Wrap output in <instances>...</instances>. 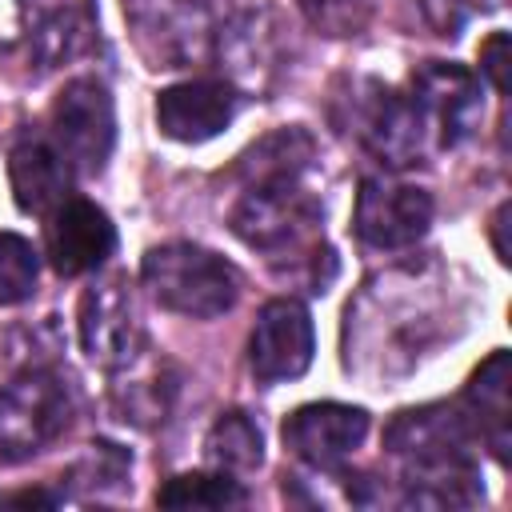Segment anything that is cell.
Here are the masks:
<instances>
[{"mask_svg": "<svg viewBox=\"0 0 512 512\" xmlns=\"http://www.w3.org/2000/svg\"><path fill=\"white\" fill-rule=\"evenodd\" d=\"M72 420L68 384L48 368H28L0 388V464L44 452Z\"/></svg>", "mask_w": 512, "mask_h": 512, "instance_id": "cell-5", "label": "cell"}, {"mask_svg": "<svg viewBox=\"0 0 512 512\" xmlns=\"http://www.w3.org/2000/svg\"><path fill=\"white\" fill-rule=\"evenodd\" d=\"M44 220H48L44 224V256L60 276H88L116 248V228H112L108 212L96 208L92 200L68 196Z\"/></svg>", "mask_w": 512, "mask_h": 512, "instance_id": "cell-13", "label": "cell"}, {"mask_svg": "<svg viewBox=\"0 0 512 512\" xmlns=\"http://www.w3.org/2000/svg\"><path fill=\"white\" fill-rule=\"evenodd\" d=\"M76 328L84 356L104 372H120L144 356V320L124 276H100L84 288Z\"/></svg>", "mask_w": 512, "mask_h": 512, "instance_id": "cell-6", "label": "cell"}, {"mask_svg": "<svg viewBox=\"0 0 512 512\" xmlns=\"http://www.w3.org/2000/svg\"><path fill=\"white\" fill-rule=\"evenodd\" d=\"M72 476H76L84 488H92V492H100L104 484H120V480L128 476V452H124L120 444L100 440V444H92V452L76 464Z\"/></svg>", "mask_w": 512, "mask_h": 512, "instance_id": "cell-25", "label": "cell"}, {"mask_svg": "<svg viewBox=\"0 0 512 512\" xmlns=\"http://www.w3.org/2000/svg\"><path fill=\"white\" fill-rule=\"evenodd\" d=\"M480 72L488 76V84L504 96L508 92V32H492L480 44Z\"/></svg>", "mask_w": 512, "mask_h": 512, "instance_id": "cell-26", "label": "cell"}, {"mask_svg": "<svg viewBox=\"0 0 512 512\" xmlns=\"http://www.w3.org/2000/svg\"><path fill=\"white\" fill-rule=\"evenodd\" d=\"M508 212H512V204H500V208H496V216H492V244H496V260H500V264H508V244H504Z\"/></svg>", "mask_w": 512, "mask_h": 512, "instance_id": "cell-29", "label": "cell"}, {"mask_svg": "<svg viewBox=\"0 0 512 512\" xmlns=\"http://www.w3.org/2000/svg\"><path fill=\"white\" fill-rule=\"evenodd\" d=\"M320 200L296 176L252 180L232 208V232L264 256H300L320 236Z\"/></svg>", "mask_w": 512, "mask_h": 512, "instance_id": "cell-4", "label": "cell"}, {"mask_svg": "<svg viewBox=\"0 0 512 512\" xmlns=\"http://www.w3.org/2000/svg\"><path fill=\"white\" fill-rule=\"evenodd\" d=\"M284 52H288L284 28H280L276 12H268V8H260V12L252 8V12H240L236 20H224L216 48H212L220 68L228 72V84L240 92H252V96L272 92V84L284 72Z\"/></svg>", "mask_w": 512, "mask_h": 512, "instance_id": "cell-9", "label": "cell"}, {"mask_svg": "<svg viewBox=\"0 0 512 512\" xmlns=\"http://www.w3.org/2000/svg\"><path fill=\"white\" fill-rule=\"evenodd\" d=\"M40 252L16 232H0V304H20L36 292Z\"/></svg>", "mask_w": 512, "mask_h": 512, "instance_id": "cell-22", "label": "cell"}, {"mask_svg": "<svg viewBox=\"0 0 512 512\" xmlns=\"http://www.w3.org/2000/svg\"><path fill=\"white\" fill-rule=\"evenodd\" d=\"M356 132L368 144V152L392 168H408L424 152V120L412 104V96H400L392 88H372V96L356 112Z\"/></svg>", "mask_w": 512, "mask_h": 512, "instance_id": "cell-15", "label": "cell"}, {"mask_svg": "<svg viewBox=\"0 0 512 512\" xmlns=\"http://www.w3.org/2000/svg\"><path fill=\"white\" fill-rule=\"evenodd\" d=\"M248 492L240 488V480H232L228 472H180L172 480H164V488L156 492V504L164 508H232L244 504Z\"/></svg>", "mask_w": 512, "mask_h": 512, "instance_id": "cell-19", "label": "cell"}, {"mask_svg": "<svg viewBox=\"0 0 512 512\" xmlns=\"http://www.w3.org/2000/svg\"><path fill=\"white\" fill-rule=\"evenodd\" d=\"M412 104L424 120V132L440 144V148H456L460 140H468L480 124L484 100H480V80L464 68V64H444V60H428L416 76H412Z\"/></svg>", "mask_w": 512, "mask_h": 512, "instance_id": "cell-10", "label": "cell"}, {"mask_svg": "<svg viewBox=\"0 0 512 512\" xmlns=\"http://www.w3.org/2000/svg\"><path fill=\"white\" fill-rule=\"evenodd\" d=\"M312 352H316V332L300 300L276 296L256 312V324L248 336V368L260 384L304 376L312 364Z\"/></svg>", "mask_w": 512, "mask_h": 512, "instance_id": "cell-11", "label": "cell"}, {"mask_svg": "<svg viewBox=\"0 0 512 512\" xmlns=\"http://www.w3.org/2000/svg\"><path fill=\"white\" fill-rule=\"evenodd\" d=\"M384 448L400 460L404 504L460 508L484 496L468 420L448 404H424L400 412L384 432Z\"/></svg>", "mask_w": 512, "mask_h": 512, "instance_id": "cell-1", "label": "cell"}, {"mask_svg": "<svg viewBox=\"0 0 512 512\" xmlns=\"http://www.w3.org/2000/svg\"><path fill=\"white\" fill-rule=\"evenodd\" d=\"M52 144L80 176L104 172L116 144V108L96 76H76L52 100Z\"/></svg>", "mask_w": 512, "mask_h": 512, "instance_id": "cell-7", "label": "cell"}, {"mask_svg": "<svg viewBox=\"0 0 512 512\" xmlns=\"http://www.w3.org/2000/svg\"><path fill=\"white\" fill-rule=\"evenodd\" d=\"M52 504H60V496L40 492V488H24V492H12V496H0V508H52Z\"/></svg>", "mask_w": 512, "mask_h": 512, "instance_id": "cell-28", "label": "cell"}, {"mask_svg": "<svg viewBox=\"0 0 512 512\" xmlns=\"http://www.w3.org/2000/svg\"><path fill=\"white\" fill-rule=\"evenodd\" d=\"M236 116V88L220 80H184L156 96V128L176 144H204Z\"/></svg>", "mask_w": 512, "mask_h": 512, "instance_id": "cell-14", "label": "cell"}, {"mask_svg": "<svg viewBox=\"0 0 512 512\" xmlns=\"http://www.w3.org/2000/svg\"><path fill=\"white\" fill-rule=\"evenodd\" d=\"M8 180L16 208L28 216H48L72 192V164L44 136H24L8 156Z\"/></svg>", "mask_w": 512, "mask_h": 512, "instance_id": "cell-16", "label": "cell"}, {"mask_svg": "<svg viewBox=\"0 0 512 512\" xmlns=\"http://www.w3.org/2000/svg\"><path fill=\"white\" fill-rule=\"evenodd\" d=\"M124 20L152 68H188L212 56L228 0H124Z\"/></svg>", "mask_w": 512, "mask_h": 512, "instance_id": "cell-3", "label": "cell"}, {"mask_svg": "<svg viewBox=\"0 0 512 512\" xmlns=\"http://www.w3.org/2000/svg\"><path fill=\"white\" fill-rule=\"evenodd\" d=\"M24 36H28V4L0 0V52H12Z\"/></svg>", "mask_w": 512, "mask_h": 512, "instance_id": "cell-27", "label": "cell"}, {"mask_svg": "<svg viewBox=\"0 0 512 512\" xmlns=\"http://www.w3.org/2000/svg\"><path fill=\"white\" fill-rule=\"evenodd\" d=\"M304 20L332 40H348L360 36L372 20V0H296Z\"/></svg>", "mask_w": 512, "mask_h": 512, "instance_id": "cell-23", "label": "cell"}, {"mask_svg": "<svg viewBox=\"0 0 512 512\" xmlns=\"http://www.w3.org/2000/svg\"><path fill=\"white\" fill-rule=\"evenodd\" d=\"M464 400L480 424V436L488 440V448L496 452L500 464H508V352L496 348L468 380Z\"/></svg>", "mask_w": 512, "mask_h": 512, "instance_id": "cell-17", "label": "cell"}, {"mask_svg": "<svg viewBox=\"0 0 512 512\" xmlns=\"http://www.w3.org/2000/svg\"><path fill=\"white\" fill-rule=\"evenodd\" d=\"M308 156H312V140L300 128H280V132L264 136L240 160V168L248 172V184L252 180H272V176H300Z\"/></svg>", "mask_w": 512, "mask_h": 512, "instance_id": "cell-21", "label": "cell"}, {"mask_svg": "<svg viewBox=\"0 0 512 512\" xmlns=\"http://www.w3.org/2000/svg\"><path fill=\"white\" fill-rule=\"evenodd\" d=\"M280 436L296 460H304L312 468H336L364 444L368 412L352 408V404H336V400L300 404L288 412Z\"/></svg>", "mask_w": 512, "mask_h": 512, "instance_id": "cell-12", "label": "cell"}, {"mask_svg": "<svg viewBox=\"0 0 512 512\" xmlns=\"http://www.w3.org/2000/svg\"><path fill=\"white\" fill-rule=\"evenodd\" d=\"M140 276L160 308L188 316V320H216L240 296L236 268L224 256H216L212 248H200L188 240L148 248Z\"/></svg>", "mask_w": 512, "mask_h": 512, "instance_id": "cell-2", "label": "cell"}, {"mask_svg": "<svg viewBox=\"0 0 512 512\" xmlns=\"http://www.w3.org/2000/svg\"><path fill=\"white\" fill-rule=\"evenodd\" d=\"M428 224H432V196L424 188L388 180V176L360 180L352 228L368 248H380V252L408 248L428 232Z\"/></svg>", "mask_w": 512, "mask_h": 512, "instance_id": "cell-8", "label": "cell"}, {"mask_svg": "<svg viewBox=\"0 0 512 512\" xmlns=\"http://www.w3.org/2000/svg\"><path fill=\"white\" fill-rule=\"evenodd\" d=\"M168 392H172V384H164V380H156V372H148V376H140L136 384H120L116 388V404H120V412H124V420H136V424H156V420H164V412H168Z\"/></svg>", "mask_w": 512, "mask_h": 512, "instance_id": "cell-24", "label": "cell"}, {"mask_svg": "<svg viewBox=\"0 0 512 512\" xmlns=\"http://www.w3.org/2000/svg\"><path fill=\"white\" fill-rule=\"evenodd\" d=\"M28 36H32V52H36L40 68H60L64 60H72L88 48L92 20L76 8H64V12H52L44 24H36Z\"/></svg>", "mask_w": 512, "mask_h": 512, "instance_id": "cell-20", "label": "cell"}, {"mask_svg": "<svg viewBox=\"0 0 512 512\" xmlns=\"http://www.w3.org/2000/svg\"><path fill=\"white\" fill-rule=\"evenodd\" d=\"M204 456L212 468L240 476V472H256L264 460V436L260 424L248 412H224L216 416V424L204 436Z\"/></svg>", "mask_w": 512, "mask_h": 512, "instance_id": "cell-18", "label": "cell"}]
</instances>
